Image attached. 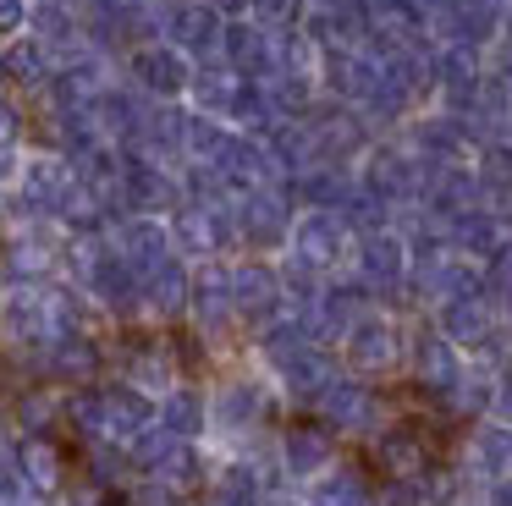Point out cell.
Listing matches in <instances>:
<instances>
[{"mask_svg":"<svg viewBox=\"0 0 512 506\" xmlns=\"http://www.w3.org/2000/svg\"><path fill=\"white\" fill-rule=\"evenodd\" d=\"M408 341H413V325H402L397 308L375 303L364 319H358L353 330L342 336V347H336V358H342L347 374H358V380H391L397 369H408Z\"/></svg>","mask_w":512,"mask_h":506,"instance_id":"6da1fadb","label":"cell"},{"mask_svg":"<svg viewBox=\"0 0 512 506\" xmlns=\"http://www.w3.org/2000/svg\"><path fill=\"white\" fill-rule=\"evenodd\" d=\"M353 248H358V231L342 209H298L292 242H287L281 259L309 270V275H320V281H331V275L353 270Z\"/></svg>","mask_w":512,"mask_h":506,"instance_id":"7a4b0ae2","label":"cell"},{"mask_svg":"<svg viewBox=\"0 0 512 506\" xmlns=\"http://www.w3.org/2000/svg\"><path fill=\"white\" fill-rule=\"evenodd\" d=\"M232 297H237V325H243L248 341L276 330L292 314L287 275H281V259H270V253H237L232 259Z\"/></svg>","mask_w":512,"mask_h":506,"instance_id":"3957f363","label":"cell"},{"mask_svg":"<svg viewBox=\"0 0 512 506\" xmlns=\"http://www.w3.org/2000/svg\"><path fill=\"white\" fill-rule=\"evenodd\" d=\"M314 418H320L325 429H331L336 440H375L380 429H386V396L375 391V380H358V374H336L331 385H325V396L309 407Z\"/></svg>","mask_w":512,"mask_h":506,"instance_id":"277c9868","label":"cell"},{"mask_svg":"<svg viewBox=\"0 0 512 506\" xmlns=\"http://www.w3.org/2000/svg\"><path fill=\"white\" fill-rule=\"evenodd\" d=\"M463 374H468V352L446 336L435 319H419L408 341V380L419 385L430 402L452 407V396L463 391Z\"/></svg>","mask_w":512,"mask_h":506,"instance_id":"5b68a950","label":"cell"},{"mask_svg":"<svg viewBox=\"0 0 512 506\" xmlns=\"http://www.w3.org/2000/svg\"><path fill=\"white\" fill-rule=\"evenodd\" d=\"M193 72H199V61L182 55L177 44H166V39L133 44V50L122 55V77L133 88H144L149 99H188L193 94Z\"/></svg>","mask_w":512,"mask_h":506,"instance_id":"8992f818","label":"cell"},{"mask_svg":"<svg viewBox=\"0 0 512 506\" xmlns=\"http://www.w3.org/2000/svg\"><path fill=\"white\" fill-rule=\"evenodd\" d=\"M111 363L122 380L144 385L149 396H166L177 380V352H171V341L160 336V330H127V336L111 341Z\"/></svg>","mask_w":512,"mask_h":506,"instance_id":"52a82bcc","label":"cell"},{"mask_svg":"<svg viewBox=\"0 0 512 506\" xmlns=\"http://www.w3.org/2000/svg\"><path fill=\"white\" fill-rule=\"evenodd\" d=\"M336 457H342V451H336V435L314 413L309 418H292V424L281 429V440H276V468H281V479L298 484V490L309 479H320Z\"/></svg>","mask_w":512,"mask_h":506,"instance_id":"ba28073f","label":"cell"},{"mask_svg":"<svg viewBox=\"0 0 512 506\" xmlns=\"http://www.w3.org/2000/svg\"><path fill=\"white\" fill-rule=\"evenodd\" d=\"M457 468L463 479L485 495V484L512 479V424L507 418H474V429L463 435V451H457Z\"/></svg>","mask_w":512,"mask_h":506,"instance_id":"9c48e42d","label":"cell"},{"mask_svg":"<svg viewBox=\"0 0 512 506\" xmlns=\"http://www.w3.org/2000/svg\"><path fill=\"white\" fill-rule=\"evenodd\" d=\"M6 468L23 473L28 490H34L39 501H50V506L72 490V468H67V457H61L56 440H28V435H17V429H6Z\"/></svg>","mask_w":512,"mask_h":506,"instance_id":"30bf717a","label":"cell"},{"mask_svg":"<svg viewBox=\"0 0 512 506\" xmlns=\"http://www.w3.org/2000/svg\"><path fill=\"white\" fill-rule=\"evenodd\" d=\"M369 457H375L380 479H413V473L435 468L430 435H424V424H413V418H386V429L369 440Z\"/></svg>","mask_w":512,"mask_h":506,"instance_id":"8fae6325","label":"cell"},{"mask_svg":"<svg viewBox=\"0 0 512 506\" xmlns=\"http://www.w3.org/2000/svg\"><path fill=\"white\" fill-rule=\"evenodd\" d=\"M221 61L237 66L243 77H270L281 61V33L254 17H232L226 22V39H221Z\"/></svg>","mask_w":512,"mask_h":506,"instance_id":"7c38bea8","label":"cell"},{"mask_svg":"<svg viewBox=\"0 0 512 506\" xmlns=\"http://www.w3.org/2000/svg\"><path fill=\"white\" fill-rule=\"evenodd\" d=\"M193 303V264L171 253L166 264L144 270V325H166V319H188Z\"/></svg>","mask_w":512,"mask_h":506,"instance_id":"4fadbf2b","label":"cell"},{"mask_svg":"<svg viewBox=\"0 0 512 506\" xmlns=\"http://www.w3.org/2000/svg\"><path fill=\"white\" fill-rule=\"evenodd\" d=\"M111 242L138 264V270H155V264H166L171 253H177L166 215H127V220H116V226H111Z\"/></svg>","mask_w":512,"mask_h":506,"instance_id":"5bb4252c","label":"cell"},{"mask_svg":"<svg viewBox=\"0 0 512 506\" xmlns=\"http://www.w3.org/2000/svg\"><path fill=\"white\" fill-rule=\"evenodd\" d=\"M248 83H254V77H243L237 66H226V61H204L199 72H193V94H188V105H193V110H204V116H226V121H237V105H243Z\"/></svg>","mask_w":512,"mask_h":506,"instance_id":"9a60e30c","label":"cell"},{"mask_svg":"<svg viewBox=\"0 0 512 506\" xmlns=\"http://www.w3.org/2000/svg\"><path fill=\"white\" fill-rule=\"evenodd\" d=\"M303 506H375V484L358 462L336 457L320 479L303 484Z\"/></svg>","mask_w":512,"mask_h":506,"instance_id":"2e32d148","label":"cell"},{"mask_svg":"<svg viewBox=\"0 0 512 506\" xmlns=\"http://www.w3.org/2000/svg\"><path fill=\"white\" fill-rule=\"evenodd\" d=\"M160 429H171L182 440H210V391H199L188 380L171 385L160 396Z\"/></svg>","mask_w":512,"mask_h":506,"instance_id":"e0dca14e","label":"cell"},{"mask_svg":"<svg viewBox=\"0 0 512 506\" xmlns=\"http://www.w3.org/2000/svg\"><path fill=\"white\" fill-rule=\"evenodd\" d=\"M479 506H512V479H496V484H485V495H479Z\"/></svg>","mask_w":512,"mask_h":506,"instance_id":"ac0fdd59","label":"cell"},{"mask_svg":"<svg viewBox=\"0 0 512 506\" xmlns=\"http://www.w3.org/2000/svg\"><path fill=\"white\" fill-rule=\"evenodd\" d=\"M6 506H50V501H6Z\"/></svg>","mask_w":512,"mask_h":506,"instance_id":"d6986e66","label":"cell"}]
</instances>
